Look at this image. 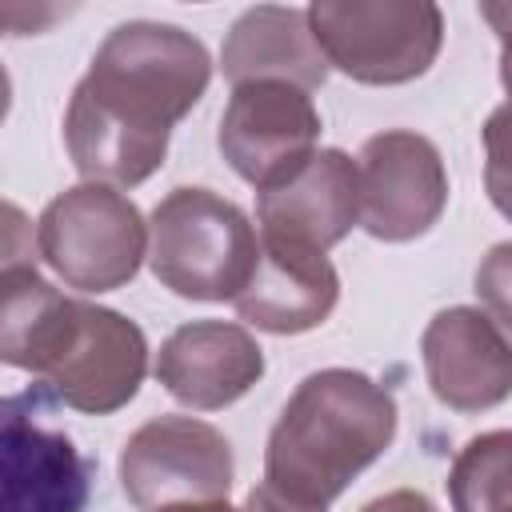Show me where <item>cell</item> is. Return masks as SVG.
Returning a JSON list of instances; mask_svg holds the SVG:
<instances>
[{"mask_svg": "<svg viewBox=\"0 0 512 512\" xmlns=\"http://www.w3.org/2000/svg\"><path fill=\"white\" fill-rule=\"evenodd\" d=\"M208 76V52L192 32L152 20L112 28L64 116L80 176L120 188L148 180L164 164L172 124L192 112Z\"/></svg>", "mask_w": 512, "mask_h": 512, "instance_id": "obj_1", "label": "cell"}, {"mask_svg": "<svg viewBox=\"0 0 512 512\" xmlns=\"http://www.w3.org/2000/svg\"><path fill=\"white\" fill-rule=\"evenodd\" d=\"M396 436V400L352 368H324L300 380L284 404L268 452L264 484L288 500L328 508Z\"/></svg>", "mask_w": 512, "mask_h": 512, "instance_id": "obj_2", "label": "cell"}, {"mask_svg": "<svg viewBox=\"0 0 512 512\" xmlns=\"http://www.w3.org/2000/svg\"><path fill=\"white\" fill-rule=\"evenodd\" d=\"M152 272L184 300H236L256 264L248 216L208 192L176 188L152 212Z\"/></svg>", "mask_w": 512, "mask_h": 512, "instance_id": "obj_3", "label": "cell"}, {"mask_svg": "<svg viewBox=\"0 0 512 512\" xmlns=\"http://www.w3.org/2000/svg\"><path fill=\"white\" fill-rule=\"evenodd\" d=\"M304 16L320 56L360 84H404L424 76L444 40V16L424 0H324Z\"/></svg>", "mask_w": 512, "mask_h": 512, "instance_id": "obj_4", "label": "cell"}, {"mask_svg": "<svg viewBox=\"0 0 512 512\" xmlns=\"http://www.w3.org/2000/svg\"><path fill=\"white\" fill-rule=\"evenodd\" d=\"M140 208L104 184L60 192L36 224V248L52 272L80 292H112L128 284L144 260Z\"/></svg>", "mask_w": 512, "mask_h": 512, "instance_id": "obj_5", "label": "cell"}, {"mask_svg": "<svg viewBox=\"0 0 512 512\" xmlns=\"http://www.w3.org/2000/svg\"><path fill=\"white\" fill-rule=\"evenodd\" d=\"M44 384L0 396V512H84L92 460L68 432L44 424Z\"/></svg>", "mask_w": 512, "mask_h": 512, "instance_id": "obj_6", "label": "cell"}, {"mask_svg": "<svg viewBox=\"0 0 512 512\" xmlns=\"http://www.w3.org/2000/svg\"><path fill=\"white\" fill-rule=\"evenodd\" d=\"M144 368H148L144 332L112 308L76 300L56 348L48 352L36 376L52 392V400L76 412L108 416L136 396Z\"/></svg>", "mask_w": 512, "mask_h": 512, "instance_id": "obj_7", "label": "cell"}, {"mask_svg": "<svg viewBox=\"0 0 512 512\" xmlns=\"http://www.w3.org/2000/svg\"><path fill=\"white\" fill-rule=\"evenodd\" d=\"M120 484L140 512L224 500L232 488V448L224 432L204 420L160 416L128 436L120 452Z\"/></svg>", "mask_w": 512, "mask_h": 512, "instance_id": "obj_8", "label": "cell"}, {"mask_svg": "<svg viewBox=\"0 0 512 512\" xmlns=\"http://www.w3.org/2000/svg\"><path fill=\"white\" fill-rule=\"evenodd\" d=\"M320 140L312 96L284 80H248L232 88L220 116V152L236 176L272 188L292 176Z\"/></svg>", "mask_w": 512, "mask_h": 512, "instance_id": "obj_9", "label": "cell"}, {"mask_svg": "<svg viewBox=\"0 0 512 512\" xmlns=\"http://www.w3.org/2000/svg\"><path fill=\"white\" fill-rule=\"evenodd\" d=\"M360 224L376 240H416L424 236L448 200L444 160L432 140L392 128L372 136L356 160Z\"/></svg>", "mask_w": 512, "mask_h": 512, "instance_id": "obj_10", "label": "cell"}, {"mask_svg": "<svg viewBox=\"0 0 512 512\" xmlns=\"http://www.w3.org/2000/svg\"><path fill=\"white\" fill-rule=\"evenodd\" d=\"M256 220H260V236L268 240L328 252L360 220L356 160L344 156L340 148L312 152L292 176H284L272 188H260Z\"/></svg>", "mask_w": 512, "mask_h": 512, "instance_id": "obj_11", "label": "cell"}, {"mask_svg": "<svg viewBox=\"0 0 512 512\" xmlns=\"http://www.w3.org/2000/svg\"><path fill=\"white\" fill-rule=\"evenodd\" d=\"M424 372L440 404L456 412H480L512 388V348L504 324L480 308L440 312L420 340Z\"/></svg>", "mask_w": 512, "mask_h": 512, "instance_id": "obj_12", "label": "cell"}, {"mask_svg": "<svg viewBox=\"0 0 512 512\" xmlns=\"http://www.w3.org/2000/svg\"><path fill=\"white\" fill-rule=\"evenodd\" d=\"M264 376L260 344L224 320H192L160 344L156 380L188 408L212 412L240 400Z\"/></svg>", "mask_w": 512, "mask_h": 512, "instance_id": "obj_13", "label": "cell"}, {"mask_svg": "<svg viewBox=\"0 0 512 512\" xmlns=\"http://www.w3.org/2000/svg\"><path fill=\"white\" fill-rule=\"evenodd\" d=\"M336 296H340V280L324 252L260 236L252 276L232 304L240 320H248L252 328L292 336L324 324L328 312L336 308Z\"/></svg>", "mask_w": 512, "mask_h": 512, "instance_id": "obj_14", "label": "cell"}, {"mask_svg": "<svg viewBox=\"0 0 512 512\" xmlns=\"http://www.w3.org/2000/svg\"><path fill=\"white\" fill-rule=\"evenodd\" d=\"M220 68L232 84L248 80H284L300 92H312L328 76V60L320 56L308 16L300 8H248L224 48H220Z\"/></svg>", "mask_w": 512, "mask_h": 512, "instance_id": "obj_15", "label": "cell"}, {"mask_svg": "<svg viewBox=\"0 0 512 512\" xmlns=\"http://www.w3.org/2000/svg\"><path fill=\"white\" fill-rule=\"evenodd\" d=\"M72 304L76 300L60 296L32 264L0 268V364L36 376L56 348Z\"/></svg>", "mask_w": 512, "mask_h": 512, "instance_id": "obj_16", "label": "cell"}, {"mask_svg": "<svg viewBox=\"0 0 512 512\" xmlns=\"http://www.w3.org/2000/svg\"><path fill=\"white\" fill-rule=\"evenodd\" d=\"M508 448V432H488L456 456L448 476L456 512H508Z\"/></svg>", "mask_w": 512, "mask_h": 512, "instance_id": "obj_17", "label": "cell"}, {"mask_svg": "<svg viewBox=\"0 0 512 512\" xmlns=\"http://www.w3.org/2000/svg\"><path fill=\"white\" fill-rule=\"evenodd\" d=\"M28 260H32V220L16 204L0 200V268Z\"/></svg>", "mask_w": 512, "mask_h": 512, "instance_id": "obj_18", "label": "cell"}, {"mask_svg": "<svg viewBox=\"0 0 512 512\" xmlns=\"http://www.w3.org/2000/svg\"><path fill=\"white\" fill-rule=\"evenodd\" d=\"M64 16V8L48 4H0V36H32L52 28Z\"/></svg>", "mask_w": 512, "mask_h": 512, "instance_id": "obj_19", "label": "cell"}, {"mask_svg": "<svg viewBox=\"0 0 512 512\" xmlns=\"http://www.w3.org/2000/svg\"><path fill=\"white\" fill-rule=\"evenodd\" d=\"M244 512H324V508H316V504H300V500H288V496H280L276 488L256 484V488L248 492V500H244Z\"/></svg>", "mask_w": 512, "mask_h": 512, "instance_id": "obj_20", "label": "cell"}, {"mask_svg": "<svg viewBox=\"0 0 512 512\" xmlns=\"http://www.w3.org/2000/svg\"><path fill=\"white\" fill-rule=\"evenodd\" d=\"M360 512H436V504H432L424 492L396 488V492H388V496H376V500L364 504Z\"/></svg>", "mask_w": 512, "mask_h": 512, "instance_id": "obj_21", "label": "cell"}, {"mask_svg": "<svg viewBox=\"0 0 512 512\" xmlns=\"http://www.w3.org/2000/svg\"><path fill=\"white\" fill-rule=\"evenodd\" d=\"M156 512H236V508H228L224 500H208V504H168Z\"/></svg>", "mask_w": 512, "mask_h": 512, "instance_id": "obj_22", "label": "cell"}, {"mask_svg": "<svg viewBox=\"0 0 512 512\" xmlns=\"http://www.w3.org/2000/svg\"><path fill=\"white\" fill-rule=\"evenodd\" d=\"M8 100H12V84H8V72H4V64H0V120H4V112H8Z\"/></svg>", "mask_w": 512, "mask_h": 512, "instance_id": "obj_23", "label": "cell"}]
</instances>
